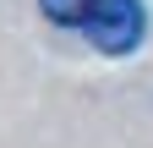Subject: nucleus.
Here are the masks:
<instances>
[{
  "instance_id": "nucleus-1",
  "label": "nucleus",
  "mask_w": 153,
  "mask_h": 148,
  "mask_svg": "<svg viewBox=\"0 0 153 148\" xmlns=\"http://www.w3.org/2000/svg\"><path fill=\"white\" fill-rule=\"evenodd\" d=\"M82 33L99 55H131L148 33V11H142V0H93Z\"/></svg>"
},
{
  "instance_id": "nucleus-2",
  "label": "nucleus",
  "mask_w": 153,
  "mask_h": 148,
  "mask_svg": "<svg viewBox=\"0 0 153 148\" xmlns=\"http://www.w3.org/2000/svg\"><path fill=\"white\" fill-rule=\"evenodd\" d=\"M38 6H44V16H49V22H60V28H82L93 0H38Z\"/></svg>"
}]
</instances>
